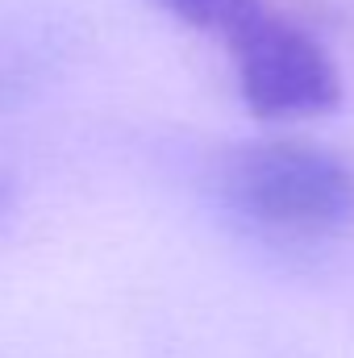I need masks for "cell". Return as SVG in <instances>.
Instances as JSON below:
<instances>
[{"label": "cell", "instance_id": "6da1fadb", "mask_svg": "<svg viewBox=\"0 0 354 358\" xmlns=\"http://www.w3.org/2000/svg\"><path fill=\"white\" fill-rule=\"evenodd\" d=\"M217 179L242 217L271 229L338 234L354 225V167L321 142H238L221 155Z\"/></svg>", "mask_w": 354, "mask_h": 358}, {"label": "cell", "instance_id": "7a4b0ae2", "mask_svg": "<svg viewBox=\"0 0 354 358\" xmlns=\"http://www.w3.org/2000/svg\"><path fill=\"white\" fill-rule=\"evenodd\" d=\"M242 104L259 121H300L321 117L342 104V76L330 50L304 29L259 13L229 42Z\"/></svg>", "mask_w": 354, "mask_h": 358}, {"label": "cell", "instance_id": "3957f363", "mask_svg": "<svg viewBox=\"0 0 354 358\" xmlns=\"http://www.w3.org/2000/svg\"><path fill=\"white\" fill-rule=\"evenodd\" d=\"M163 8H171L179 21H187V25H196V29H204V34H221L225 42L250 21V17H259L263 13V4L259 0H159Z\"/></svg>", "mask_w": 354, "mask_h": 358}]
</instances>
